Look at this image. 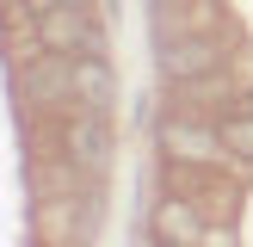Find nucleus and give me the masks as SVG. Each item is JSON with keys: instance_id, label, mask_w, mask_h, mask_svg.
Returning a JSON list of instances; mask_svg holds the SVG:
<instances>
[{"instance_id": "obj_5", "label": "nucleus", "mask_w": 253, "mask_h": 247, "mask_svg": "<svg viewBox=\"0 0 253 247\" xmlns=\"http://www.w3.org/2000/svg\"><path fill=\"white\" fill-rule=\"evenodd\" d=\"M155 229H161V241H173V247H198L204 241V222H198V210L185 204V198H167V204L155 210Z\"/></svg>"}, {"instance_id": "obj_6", "label": "nucleus", "mask_w": 253, "mask_h": 247, "mask_svg": "<svg viewBox=\"0 0 253 247\" xmlns=\"http://www.w3.org/2000/svg\"><path fill=\"white\" fill-rule=\"evenodd\" d=\"M167 148L173 155H185V161H204V155H216L222 148V136H210V130H198V124H167Z\"/></svg>"}, {"instance_id": "obj_3", "label": "nucleus", "mask_w": 253, "mask_h": 247, "mask_svg": "<svg viewBox=\"0 0 253 247\" xmlns=\"http://www.w3.org/2000/svg\"><path fill=\"white\" fill-rule=\"evenodd\" d=\"M74 105L81 111H111V62L105 56H74Z\"/></svg>"}, {"instance_id": "obj_8", "label": "nucleus", "mask_w": 253, "mask_h": 247, "mask_svg": "<svg viewBox=\"0 0 253 247\" xmlns=\"http://www.w3.org/2000/svg\"><path fill=\"white\" fill-rule=\"evenodd\" d=\"M31 12H56V6H68V0H25ZM81 6H93V0H81Z\"/></svg>"}, {"instance_id": "obj_1", "label": "nucleus", "mask_w": 253, "mask_h": 247, "mask_svg": "<svg viewBox=\"0 0 253 247\" xmlns=\"http://www.w3.org/2000/svg\"><path fill=\"white\" fill-rule=\"evenodd\" d=\"M37 37H43L49 56H99L105 49V37L93 25V6H81V0H68L56 12H37Z\"/></svg>"}, {"instance_id": "obj_7", "label": "nucleus", "mask_w": 253, "mask_h": 247, "mask_svg": "<svg viewBox=\"0 0 253 247\" xmlns=\"http://www.w3.org/2000/svg\"><path fill=\"white\" fill-rule=\"evenodd\" d=\"M216 136H222V148H235V155H241V161H253V105H241V111H229Z\"/></svg>"}, {"instance_id": "obj_9", "label": "nucleus", "mask_w": 253, "mask_h": 247, "mask_svg": "<svg viewBox=\"0 0 253 247\" xmlns=\"http://www.w3.org/2000/svg\"><path fill=\"white\" fill-rule=\"evenodd\" d=\"M167 247H173V241H167Z\"/></svg>"}, {"instance_id": "obj_2", "label": "nucleus", "mask_w": 253, "mask_h": 247, "mask_svg": "<svg viewBox=\"0 0 253 247\" xmlns=\"http://www.w3.org/2000/svg\"><path fill=\"white\" fill-rule=\"evenodd\" d=\"M68 155H74V167H86V173L111 167V124L99 118V111H74L68 118Z\"/></svg>"}, {"instance_id": "obj_4", "label": "nucleus", "mask_w": 253, "mask_h": 247, "mask_svg": "<svg viewBox=\"0 0 253 247\" xmlns=\"http://www.w3.org/2000/svg\"><path fill=\"white\" fill-rule=\"evenodd\" d=\"M161 68H167V81H204V74L216 68V43H204V37H185V43H167Z\"/></svg>"}]
</instances>
